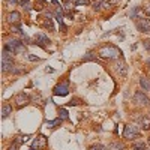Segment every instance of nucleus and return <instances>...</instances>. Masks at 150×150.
<instances>
[{
    "label": "nucleus",
    "mask_w": 150,
    "mask_h": 150,
    "mask_svg": "<svg viewBox=\"0 0 150 150\" xmlns=\"http://www.w3.org/2000/svg\"><path fill=\"white\" fill-rule=\"evenodd\" d=\"M12 54L14 53H11L8 48H3V54H2V71L3 72H12V69L15 68Z\"/></svg>",
    "instance_id": "1"
},
{
    "label": "nucleus",
    "mask_w": 150,
    "mask_h": 150,
    "mask_svg": "<svg viewBox=\"0 0 150 150\" xmlns=\"http://www.w3.org/2000/svg\"><path fill=\"white\" fill-rule=\"evenodd\" d=\"M120 54H122V51H120L117 47H114V45L104 47V48H101V51H99V56H101L102 59H108V60L117 59Z\"/></svg>",
    "instance_id": "2"
},
{
    "label": "nucleus",
    "mask_w": 150,
    "mask_h": 150,
    "mask_svg": "<svg viewBox=\"0 0 150 150\" xmlns=\"http://www.w3.org/2000/svg\"><path fill=\"white\" fill-rule=\"evenodd\" d=\"M5 48H8L11 53L14 54H26V47L23 42H20L18 39H9L5 45Z\"/></svg>",
    "instance_id": "3"
},
{
    "label": "nucleus",
    "mask_w": 150,
    "mask_h": 150,
    "mask_svg": "<svg viewBox=\"0 0 150 150\" xmlns=\"http://www.w3.org/2000/svg\"><path fill=\"white\" fill-rule=\"evenodd\" d=\"M140 135V131L135 125H126L125 126V131H123V137L126 140H132V138H137Z\"/></svg>",
    "instance_id": "4"
},
{
    "label": "nucleus",
    "mask_w": 150,
    "mask_h": 150,
    "mask_svg": "<svg viewBox=\"0 0 150 150\" xmlns=\"http://www.w3.org/2000/svg\"><path fill=\"white\" fill-rule=\"evenodd\" d=\"M135 26L143 33H150V20L149 18H138L135 23Z\"/></svg>",
    "instance_id": "5"
},
{
    "label": "nucleus",
    "mask_w": 150,
    "mask_h": 150,
    "mask_svg": "<svg viewBox=\"0 0 150 150\" xmlns=\"http://www.w3.org/2000/svg\"><path fill=\"white\" fill-rule=\"evenodd\" d=\"M134 101L140 105H149L150 101H149V96L143 92V90H137L135 95H134Z\"/></svg>",
    "instance_id": "6"
},
{
    "label": "nucleus",
    "mask_w": 150,
    "mask_h": 150,
    "mask_svg": "<svg viewBox=\"0 0 150 150\" xmlns=\"http://www.w3.org/2000/svg\"><path fill=\"white\" fill-rule=\"evenodd\" d=\"M53 93H54L56 96H66V95L69 93V84H68V81L56 86L54 90H53Z\"/></svg>",
    "instance_id": "7"
},
{
    "label": "nucleus",
    "mask_w": 150,
    "mask_h": 150,
    "mask_svg": "<svg viewBox=\"0 0 150 150\" xmlns=\"http://www.w3.org/2000/svg\"><path fill=\"white\" fill-rule=\"evenodd\" d=\"M29 101H30V99H29V96L26 95V93H24V92H21V93H18L17 96H15V102H17V107H24V105H27L29 104Z\"/></svg>",
    "instance_id": "8"
},
{
    "label": "nucleus",
    "mask_w": 150,
    "mask_h": 150,
    "mask_svg": "<svg viewBox=\"0 0 150 150\" xmlns=\"http://www.w3.org/2000/svg\"><path fill=\"white\" fill-rule=\"evenodd\" d=\"M50 42H51V41H50L48 39V36L47 35H42V33H39V35H36L35 36V42L33 44H38V45H45V44H50Z\"/></svg>",
    "instance_id": "9"
},
{
    "label": "nucleus",
    "mask_w": 150,
    "mask_h": 150,
    "mask_svg": "<svg viewBox=\"0 0 150 150\" xmlns=\"http://www.w3.org/2000/svg\"><path fill=\"white\" fill-rule=\"evenodd\" d=\"M137 122H138V125L143 129H150V117L149 116H140L137 119Z\"/></svg>",
    "instance_id": "10"
},
{
    "label": "nucleus",
    "mask_w": 150,
    "mask_h": 150,
    "mask_svg": "<svg viewBox=\"0 0 150 150\" xmlns=\"http://www.w3.org/2000/svg\"><path fill=\"white\" fill-rule=\"evenodd\" d=\"M27 138H29L27 135H24V137H23V135H20V137H17V140H15L14 143H12V144H11L9 150H17V149H18V147H20V146H21L24 141L27 140Z\"/></svg>",
    "instance_id": "11"
},
{
    "label": "nucleus",
    "mask_w": 150,
    "mask_h": 150,
    "mask_svg": "<svg viewBox=\"0 0 150 150\" xmlns=\"http://www.w3.org/2000/svg\"><path fill=\"white\" fill-rule=\"evenodd\" d=\"M47 146V138H45V137L44 135H41V137H38V138L33 141V147L32 149H39V147H45Z\"/></svg>",
    "instance_id": "12"
},
{
    "label": "nucleus",
    "mask_w": 150,
    "mask_h": 150,
    "mask_svg": "<svg viewBox=\"0 0 150 150\" xmlns=\"http://www.w3.org/2000/svg\"><path fill=\"white\" fill-rule=\"evenodd\" d=\"M20 20H21V15H20V12H17V11L11 12V14L8 15V21H9L11 24H18Z\"/></svg>",
    "instance_id": "13"
},
{
    "label": "nucleus",
    "mask_w": 150,
    "mask_h": 150,
    "mask_svg": "<svg viewBox=\"0 0 150 150\" xmlns=\"http://www.w3.org/2000/svg\"><path fill=\"white\" fill-rule=\"evenodd\" d=\"M116 71H117L120 75H126L128 68H126V65H125L123 62H117V63H116Z\"/></svg>",
    "instance_id": "14"
},
{
    "label": "nucleus",
    "mask_w": 150,
    "mask_h": 150,
    "mask_svg": "<svg viewBox=\"0 0 150 150\" xmlns=\"http://www.w3.org/2000/svg\"><path fill=\"white\" fill-rule=\"evenodd\" d=\"M140 86H141V89H144V90L150 92V80H149V78L141 77V78H140Z\"/></svg>",
    "instance_id": "15"
},
{
    "label": "nucleus",
    "mask_w": 150,
    "mask_h": 150,
    "mask_svg": "<svg viewBox=\"0 0 150 150\" xmlns=\"http://www.w3.org/2000/svg\"><path fill=\"white\" fill-rule=\"evenodd\" d=\"M11 112H12V107H11L9 104H5V105H3V108H2V117H3V119H6V117L11 114Z\"/></svg>",
    "instance_id": "16"
},
{
    "label": "nucleus",
    "mask_w": 150,
    "mask_h": 150,
    "mask_svg": "<svg viewBox=\"0 0 150 150\" xmlns=\"http://www.w3.org/2000/svg\"><path fill=\"white\" fill-rule=\"evenodd\" d=\"M132 147H134L135 150H146V143H144V141H135V143L132 144Z\"/></svg>",
    "instance_id": "17"
},
{
    "label": "nucleus",
    "mask_w": 150,
    "mask_h": 150,
    "mask_svg": "<svg viewBox=\"0 0 150 150\" xmlns=\"http://www.w3.org/2000/svg\"><path fill=\"white\" fill-rule=\"evenodd\" d=\"M21 6L24 11H30L32 9V0H21Z\"/></svg>",
    "instance_id": "18"
},
{
    "label": "nucleus",
    "mask_w": 150,
    "mask_h": 150,
    "mask_svg": "<svg viewBox=\"0 0 150 150\" xmlns=\"http://www.w3.org/2000/svg\"><path fill=\"white\" fill-rule=\"evenodd\" d=\"M60 122H62L60 117L56 119V120H50V122H47V126H48V128H56L57 125H60Z\"/></svg>",
    "instance_id": "19"
},
{
    "label": "nucleus",
    "mask_w": 150,
    "mask_h": 150,
    "mask_svg": "<svg viewBox=\"0 0 150 150\" xmlns=\"http://www.w3.org/2000/svg\"><path fill=\"white\" fill-rule=\"evenodd\" d=\"M83 60L84 62H90V60H96V54L95 53H92V51H89L84 57H83Z\"/></svg>",
    "instance_id": "20"
},
{
    "label": "nucleus",
    "mask_w": 150,
    "mask_h": 150,
    "mask_svg": "<svg viewBox=\"0 0 150 150\" xmlns=\"http://www.w3.org/2000/svg\"><path fill=\"white\" fill-rule=\"evenodd\" d=\"M59 114H60V119H62V120H69L68 112H66L65 108H60V110H59Z\"/></svg>",
    "instance_id": "21"
},
{
    "label": "nucleus",
    "mask_w": 150,
    "mask_h": 150,
    "mask_svg": "<svg viewBox=\"0 0 150 150\" xmlns=\"http://www.w3.org/2000/svg\"><path fill=\"white\" fill-rule=\"evenodd\" d=\"M89 150H107V147L104 144H93V146H90Z\"/></svg>",
    "instance_id": "22"
},
{
    "label": "nucleus",
    "mask_w": 150,
    "mask_h": 150,
    "mask_svg": "<svg viewBox=\"0 0 150 150\" xmlns=\"http://www.w3.org/2000/svg\"><path fill=\"white\" fill-rule=\"evenodd\" d=\"M111 149H114V150H123V149H125V146H123L122 143H119V141H117V143H112V144H111Z\"/></svg>",
    "instance_id": "23"
},
{
    "label": "nucleus",
    "mask_w": 150,
    "mask_h": 150,
    "mask_svg": "<svg viewBox=\"0 0 150 150\" xmlns=\"http://www.w3.org/2000/svg\"><path fill=\"white\" fill-rule=\"evenodd\" d=\"M138 11H140V8H138V6H135L132 11H129V17H131V18H137V14H138Z\"/></svg>",
    "instance_id": "24"
},
{
    "label": "nucleus",
    "mask_w": 150,
    "mask_h": 150,
    "mask_svg": "<svg viewBox=\"0 0 150 150\" xmlns=\"http://www.w3.org/2000/svg\"><path fill=\"white\" fill-rule=\"evenodd\" d=\"M75 5H77V6H81V5H89V0H77V2H75Z\"/></svg>",
    "instance_id": "25"
},
{
    "label": "nucleus",
    "mask_w": 150,
    "mask_h": 150,
    "mask_svg": "<svg viewBox=\"0 0 150 150\" xmlns=\"http://www.w3.org/2000/svg\"><path fill=\"white\" fill-rule=\"evenodd\" d=\"M143 45H144V48L147 50V51H150V39H146V41L143 42Z\"/></svg>",
    "instance_id": "26"
},
{
    "label": "nucleus",
    "mask_w": 150,
    "mask_h": 150,
    "mask_svg": "<svg viewBox=\"0 0 150 150\" xmlns=\"http://www.w3.org/2000/svg\"><path fill=\"white\" fill-rule=\"evenodd\" d=\"M27 59H29L30 62H38V60H39V57H36V56H33V54L27 56Z\"/></svg>",
    "instance_id": "27"
},
{
    "label": "nucleus",
    "mask_w": 150,
    "mask_h": 150,
    "mask_svg": "<svg viewBox=\"0 0 150 150\" xmlns=\"http://www.w3.org/2000/svg\"><path fill=\"white\" fill-rule=\"evenodd\" d=\"M18 2H17V0H6V5H12V6H15Z\"/></svg>",
    "instance_id": "28"
},
{
    "label": "nucleus",
    "mask_w": 150,
    "mask_h": 150,
    "mask_svg": "<svg viewBox=\"0 0 150 150\" xmlns=\"http://www.w3.org/2000/svg\"><path fill=\"white\" fill-rule=\"evenodd\" d=\"M146 14H147V15H150V3L146 6Z\"/></svg>",
    "instance_id": "29"
},
{
    "label": "nucleus",
    "mask_w": 150,
    "mask_h": 150,
    "mask_svg": "<svg viewBox=\"0 0 150 150\" xmlns=\"http://www.w3.org/2000/svg\"><path fill=\"white\" fill-rule=\"evenodd\" d=\"M77 104H78L77 101H71V102H68V105H69V107H71V105H77Z\"/></svg>",
    "instance_id": "30"
},
{
    "label": "nucleus",
    "mask_w": 150,
    "mask_h": 150,
    "mask_svg": "<svg viewBox=\"0 0 150 150\" xmlns=\"http://www.w3.org/2000/svg\"><path fill=\"white\" fill-rule=\"evenodd\" d=\"M53 3H54V5H57V0H53Z\"/></svg>",
    "instance_id": "31"
},
{
    "label": "nucleus",
    "mask_w": 150,
    "mask_h": 150,
    "mask_svg": "<svg viewBox=\"0 0 150 150\" xmlns=\"http://www.w3.org/2000/svg\"><path fill=\"white\" fill-rule=\"evenodd\" d=\"M147 63H149V65H150V60H147Z\"/></svg>",
    "instance_id": "32"
},
{
    "label": "nucleus",
    "mask_w": 150,
    "mask_h": 150,
    "mask_svg": "<svg viewBox=\"0 0 150 150\" xmlns=\"http://www.w3.org/2000/svg\"><path fill=\"white\" fill-rule=\"evenodd\" d=\"M110 150H114V149H110Z\"/></svg>",
    "instance_id": "33"
},
{
    "label": "nucleus",
    "mask_w": 150,
    "mask_h": 150,
    "mask_svg": "<svg viewBox=\"0 0 150 150\" xmlns=\"http://www.w3.org/2000/svg\"><path fill=\"white\" fill-rule=\"evenodd\" d=\"M30 150H35V149H30Z\"/></svg>",
    "instance_id": "34"
}]
</instances>
